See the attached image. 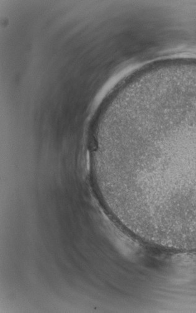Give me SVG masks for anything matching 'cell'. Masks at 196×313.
Masks as SVG:
<instances>
[{
  "label": "cell",
  "instance_id": "6da1fadb",
  "mask_svg": "<svg viewBox=\"0 0 196 313\" xmlns=\"http://www.w3.org/2000/svg\"><path fill=\"white\" fill-rule=\"evenodd\" d=\"M142 137H143V136H142ZM147 138H148V137H147ZM148 139H150V138H148ZM152 140H153V139H152ZM154 141H155V140H154ZM161 143H162V142H161ZM166 145H167V144H166ZM171 147H172V146H171Z\"/></svg>",
  "mask_w": 196,
  "mask_h": 313
}]
</instances>
